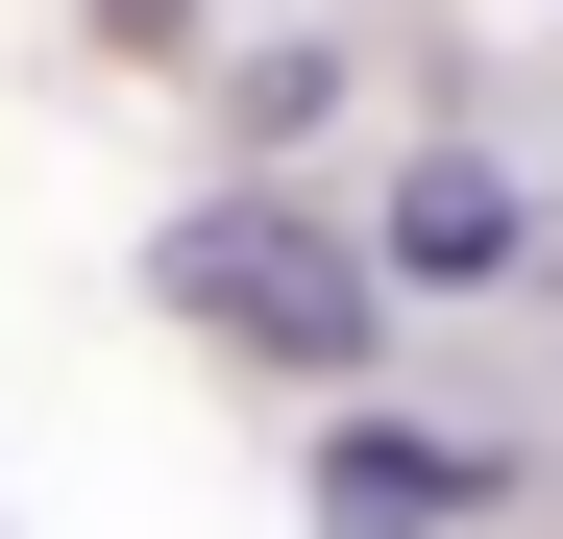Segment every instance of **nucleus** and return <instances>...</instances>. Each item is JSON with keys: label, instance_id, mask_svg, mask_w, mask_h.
Instances as JSON below:
<instances>
[{"label": "nucleus", "instance_id": "obj_2", "mask_svg": "<svg viewBox=\"0 0 563 539\" xmlns=\"http://www.w3.org/2000/svg\"><path fill=\"white\" fill-rule=\"evenodd\" d=\"M367 270H393V295H539V197H515L490 147H417L393 221H367Z\"/></svg>", "mask_w": 563, "mask_h": 539}, {"label": "nucleus", "instance_id": "obj_3", "mask_svg": "<svg viewBox=\"0 0 563 539\" xmlns=\"http://www.w3.org/2000/svg\"><path fill=\"white\" fill-rule=\"evenodd\" d=\"M515 491V441H465V417H343L319 441V539H465Z\"/></svg>", "mask_w": 563, "mask_h": 539}, {"label": "nucleus", "instance_id": "obj_4", "mask_svg": "<svg viewBox=\"0 0 563 539\" xmlns=\"http://www.w3.org/2000/svg\"><path fill=\"white\" fill-rule=\"evenodd\" d=\"M221 123H245V147H319V123H343V50H319V25L221 50Z\"/></svg>", "mask_w": 563, "mask_h": 539}, {"label": "nucleus", "instance_id": "obj_5", "mask_svg": "<svg viewBox=\"0 0 563 539\" xmlns=\"http://www.w3.org/2000/svg\"><path fill=\"white\" fill-rule=\"evenodd\" d=\"M99 25H197V0H99Z\"/></svg>", "mask_w": 563, "mask_h": 539}, {"label": "nucleus", "instance_id": "obj_1", "mask_svg": "<svg viewBox=\"0 0 563 539\" xmlns=\"http://www.w3.org/2000/svg\"><path fill=\"white\" fill-rule=\"evenodd\" d=\"M147 270H172V319H197V343H245V369H295V393H367V369H393V319H417L393 270H367L343 221H295L269 172H245V197H197Z\"/></svg>", "mask_w": 563, "mask_h": 539}]
</instances>
